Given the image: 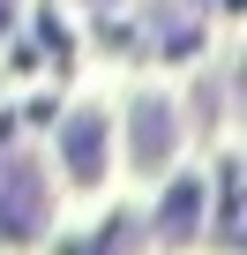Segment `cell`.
<instances>
[{
  "mask_svg": "<svg viewBox=\"0 0 247 255\" xmlns=\"http://www.w3.org/2000/svg\"><path fill=\"white\" fill-rule=\"evenodd\" d=\"M97 143H105V120H97V113H82V120L68 128V150H75V180H82V188H90V180H97V165H105V158H97Z\"/></svg>",
  "mask_w": 247,
  "mask_h": 255,
  "instance_id": "obj_1",
  "label": "cell"
}]
</instances>
